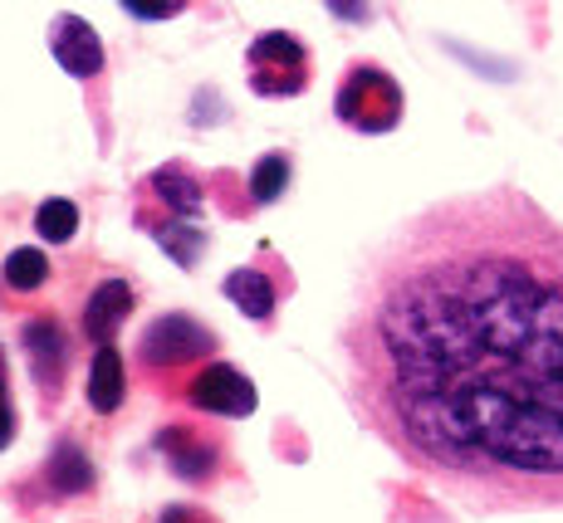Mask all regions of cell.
<instances>
[{
  "label": "cell",
  "instance_id": "1",
  "mask_svg": "<svg viewBox=\"0 0 563 523\" xmlns=\"http://www.w3.org/2000/svg\"><path fill=\"white\" fill-rule=\"evenodd\" d=\"M349 397L475 514L563 509V225L519 187L427 205L367 259Z\"/></svg>",
  "mask_w": 563,
  "mask_h": 523
},
{
  "label": "cell",
  "instance_id": "2",
  "mask_svg": "<svg viewBox=\"0 0 563 523\" xmlns=\"http://www.w3.org/2000/svg\"><path fill=\"white\" fill-rule=\"evenodd\" d=\"M216 333L206 329L197 313H162L137 333V372L147 387L181 397L187 381L216 357Z\"/></svg>",
  "mask_w": 563,
  "mask_h": 523
},
{
  "label": "cell",
  "instance_id": "3",
  "mask_svg": "<svg viewBox=\"0 0 563 523\" xmlns=\"http://www.w3.org/2000/svg\"><path fill=\"white\" fill-rule=\"evenodd\" d=\"M402 113H407V93L383 64L358 59L343 69L339 89H333V118L343 127H353L363 137H383L402 123Z\"/></svg>",
  "mask_w": 563,
  "mask_h": 523
},
{
  "label": "cell",
  "instance_id": "4",
  "mask_svg": "<svg viewBox=\"0 0 563 523\" xmlns=\"http://www.w3.org/2000/svg\"><path fill=\"white\" fill-rule=\"evenodd\" d=\"M245 79L255 98H299L313 84V54L289 30H265L245 49Z\"/></svg>",
  "mask_w": 563,
  "mask_h": 523
},
{
  "label": "cell",
  "instance_id": "5",
  "mask_svg": "<svg viewBox=\"0 0 563 523\" xmlns=\"http://www.w3.org/2000/svg\"><path fill=\"white\" fill-rule=\"evenodd\" d=\"M181 401H187L191 411H201V416H221V421H245L255 416L260 407V391L255 381L241 372V367L231 363H206L197 377L187 381V391H181Z\"/></svg>",
  "mask_w": 563,
  "mask_h": 523
},
{
  "label": "cell",
  "instance_id": "6",
  "mask_svg": "<svg viewBox=\"0 0 563 523\" xmlns=\"http://www.w3.org/2000/svg\"><path fill=\"white\" fill-rule=\"evenodd\" d=\"M20 347L30 357V377L35 387L54 401L59 387L69 381V363H74V337L64 333V323L54 313H35V319L20 323Z\"/></svg>",
  "mask_w": 563,
  "mask_h": 523
},
{
  "label": "cell",
  "instance_id": "7",
  "mask_svg": "<svg viewBox=\"0 0 563 523\" xmlns=\"http://www.w3.org/2000/svg\"><path fill=\"white\" fill-rule=\"evenodd\" d=\"M221 289L245 319L260 323V329H269V323H275V309H279V293L289 289V269L279 265V259H260V265L231 269Z\"/></svg>",
  "mask_w": 563,
  "mask_h": 523
},
{
  "label": "cell",
  "instance_id": "8",
  "mask_svg": "<svg viewBox=\"0 0 563 523\" xmlns=\"http://www.w3.org/2000/svg\"><path fill=\"white\" fill-rule=\"evenodd\" d=\"M157 455L172 465V475L191 479V485H211L216 470H221V460H225L221 441L201 426H162L157 431Z\"/></svg>",
  "mask_w": 563,
  "mask_h": 523
},
{
  "label": "cell",
  "instance_id": "9",
  "mask_svg": "<svg viewBox=\"0 0 563 523\" xmlns=\"http://www.w3.org/2000/svg\"><path fill=\"white\" fill-rule=\"evenodd\" d=\"M49 54H54V64H59L69 79H84V84L99 79L103 64H108L99 30H93L84 15H54V25H49Z\"/></svg>",
  "mask_w": 563,
  "mask_h": 523
},
{
  "label": "cell",
  "instance_id": "10",
  "mask_svg": "<svg viewBox=\"0 0 563 523\" xmlns=\"http://www.w3.org/2000/svg\"><path fill=\"white\" fill-rule=\"evenodd\" d=\"M133 303H137V293L133 285H128L123 275H108L93 285V293L84 299V337H89L93 347H108L118 333H123V323L133 319Z\"/></svg>",
  "mask_w": 563,
  "mask_h": 523
},
{
  "label": "cell",
  "instance_id": "11",
  "mask_svg": "<svg viewBox=\"0 0 563 523\" xmlns=\"http://www.w3.org/2000/svg\"><path fill=\"white\" fill-rule=\"evenodd\" d=\"M147 191H153V201L162 205V211L181 215V221H197L201 205H206V187L187 162H167V167H157L153 177H147Z\"/></svg>",
  "mask_w": 563,
  "mask_h": 523
},
{
  "label": "cell",
  "instance_id": "12",
  "mask_svg": "<svg viewBox=\"0 0 563 523\" xmlns=\"http://www.w3.org/2000/svg\"><path fill=\"white\" fill-rule=\"evenodd\" d=\"M40 479L49 485L54 499H84L93 489V465H89V455H84V445L74 441V435H64L45 460V475Z\"/></svg>",
  "mask_w": 563,
  "mask_h": 523
},
{
  "label": "cell",
  "instance_id": "13",
  "mask_svg": "<svg viewBox=\"0 0 563 523\" xmlns=\"http://www.w3.org/2000/svg\"><path fill=\"white\" fill-rule=\"evenodd\" d=\"M137 225L157 235V245L167 249L172 265H181V269H197V265H201V255H206V231H201L197 221H181V215H147V211H137Z\"/></svg>",
  "mask_w": 563,
  "mask_h": 523
},
{
  "label": "cell",
  "instance_id": "14",
  "mask_svg": "<svg viewBox=\"0 0 563 523\" xmlns=\"http://www.w3.org/2000/svg\"><path fill=\"white\" fill-rule=\"evenodd\" d=\"M128 397V372H123V357L118 347H93V363H89V407L93 416H113Z\"/></svg>",
  "mask_w": 563,
  "mask_h": 523
},
{
  "label": "cell",
  "instance_id": "15",
  "mask_svg": "<svg viewBox=\"0 0 563 523\" xmlns=\"http://www.w3.org/2000/svg\"><path fill=\"white\" fill-rule=\"evenodd\" d=\"M0 285L15 289V293H35L49 285V259L40 245H20L5 255V265H0Z\"/></svg>",
  "mask_w": 563,
  "mask_h": 523
},
{
  "label": "cell",
  "instance_id": "16",
  "mask_svg": "<svg viewBox=\"0 0 563 523\" xmlns=\"http://www.w3.org/2000/svg\"><path fill=\"white\" fill-rule=\"evenodd\" d=\"M289 177H295V167H289V152H265V157L251 167V181H245V196H251V205H275L279 196L289 191Z\"/></svg>",
  "mask_w": 563,
  "mask_h": 523
},
{
  "label": "cell",
  "instance_id": "17",
  "mask_svg": "<svg viewBox=\"0 0 563 523\" xmlns=\"http://www.w3.org/2000/svg\"><path fill=\"white\" fill-rule=\"evenodd\" d=\"M35 235L45 240V245H69V240L79 235V205H74L69 196H49V201H40Z\"/></svg>",
  "mask_w": 563,
  "mask_h": 523
},
{
  "label": "cell",
  "instance_id": "18",
  "mask_svg": "<svg viewBox=\"0 0 563 523\" xmlns=\"http://www.w3.org/2000/svg\"><path fill=\"white\" fill-rule=\"evenodd\" d=\"M118 5L133 20H143V25H162V20H177L191 0H118Z\"/></svg>",
  "mask_w": 563,
  "mask_h": 523
},
{
  "label": "cell",
  "instance_id": "19",
  "mask_svg": "<svg viewBox=\"0 0 563 523\" xmlns=\"http://www.w3.org/2000/svg\"><path fill=\"white\" fill-rule=\"evenodd\" d=\"M15 441V401H10V377H5V347H0V450Z\"/></svg>",
  "mask_w": 563,
  "mask_h": 523
},
{
  "label": "cell",
  "instance_id": "20",
  "mask_svg": "<svg viewBox=\"0 0 563 523\" xmlns=\"http://www.w3.org/2000/svg\"><path fill=\"white\" fill-rule=\"evenodd\" d=\"M157 523H216L211 514H206L201 504H167L162 509V519Z\"/></svg>",
  "mask_w": 563,
  "mask_h": 523
},
{
  "label": "cell",
  "instance_id": "21",
  "mask_svg": "<svg viewBox=\"0 0 563 523\" xmlns=\"http://www.w3.org/2000/svg\"><path fill=\"white\" fill-rule=\"evenodd\" d=\"M329 10L339 20H353V25H363L367 20V0H329Z\"/></svg>",
  "mask_w": 563,
  "mask_h": 523
}]
</instances>
